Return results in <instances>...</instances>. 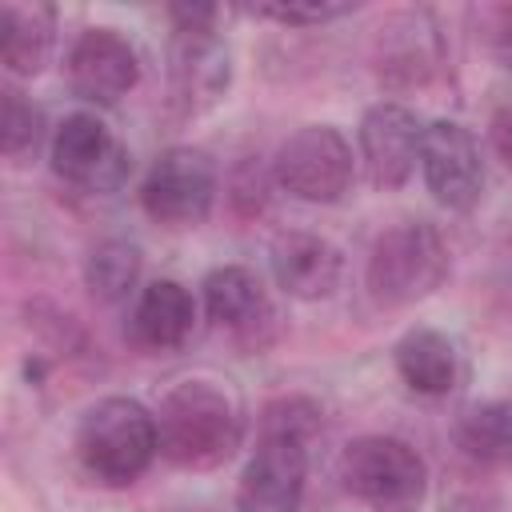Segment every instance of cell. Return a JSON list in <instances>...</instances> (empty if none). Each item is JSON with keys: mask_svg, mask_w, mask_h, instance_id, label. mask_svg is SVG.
Here are the masks:
<instances>
[{"mask_svg": "<svg viewBox=\"0 0 512 512\" xmlns=\"http://www.w3.org/2000/svg\"><path fill=\"white\" fill-rule=\"evenodd\" d=\"M52 168L76 188L112 192L128 176V152L92 112H72L52 136Z\"/></svg>", "mask_w": 512, "mask_h": 512, "instance_id": "ba28073f", "label": "cell"}, {"mask_svg": "<svg viewBox=\"0 0 512 512\" xmlns=\"http://www.w3.org/2000/svg\"><path fill=\"white\" fill-rule=\"evenodd\" d=\"M168 72H172V96L188 112H200L224 96L232 80V56L216 32L176 28L172 48H168Z\"/></svg>", "mask_w": 512, "mask_h": 512, "instance_id": "7c38bea8", "label": "cell"}, {"mask_svg": "<svg viewBox=\"0 0 512 512\" xmlns=\"http://www.w3.org/2000/svg\"><path fill=\"white\" fill-rule=\"evenodd\" d=\"M352 8L356 4H348V0H288V4H252V16L280 20V24H324Z\"/></svg>", "mask_w": 512, "mask_h": 512, "instance_id": "7402d4cb", "label": "cell"}, {"mask_svg": "<svg viewBox=\"0 0 512 512\" xmlns=\"http://www.w3.org/2000/svg\"><path fill=\"white\" fill-rule=\"evenodd\" d=\"M396 372L420 396H444L456 384V344L436 328H412L396 344Z\"/></svg>", "mask_w": 512, "mask_h": 512, "instance_id": "e0dca14e", "label": "cell"}, {"mask_svg": "<svg viewBox=\"0 0 512 512\" xmlns=\"http://www.w3.org/2000/svg\"><path fill=\"white\" fill-rule=\"evenodd\" d=\"M272 276L296 300H324L340 284V252L316 232H280L272 240Z\"/></svg>", "mask_w": 512, "mask_h": 512, "instance_id": "4fadbf2b", "label": "cell"}, {"mask_svg": "<svg viewBox=\"0 0 512 512\" xmlns=\"http://www.w3.org/2000/svg\"><path fill=\"white\" fill-rule=\"evenodd\" d=\"M196 320V304L184 284L176 280H152L132 308V340L144 348H176L188 340Z\"/></svg>", "mask_w": 512, "mask_h": 512, "instance_id": "9a60e30c", "label": "cell"}, {"mask_svg": "<svg viewBox=\"0 0 512 512\" xmlns=\"http://www.w3.org/2000/svg\"><path fill=\"white\" fill-rule=\"evenodd\" d=\"M56 32V8L44 0H4L0 4V60L16 76H36L48 64Z\"/></svg>", "mask_w": 512, "mask_h": 512, "instance_id": "5bb4252c", "label": "cell"}, {"mask_svg": "<svg viewBox=\"0 0 512 512\" xmlns=\"http://www.w3.org/2000/svg\"><path fill=\"white\" fill-rule=\"evenodd\" d=\"M456 440L472 460L512 464V404L492 400V404L468 408L456 424Z\"/></svg>", "mask_w": 512, "mask_h": 512, "instance_id": "d6986e66", "label": "cell"}, {"mask_svg": "<svg viewBox=\"0 0 512 512\" xmlns=\"http://www.w3.org/2000/svg\"><path fill=\"white\" fill-rule=\"evenodd\" d=\"M140 280V248L128 244V240H104L88 252V264H84V284L96 300L104 304H116L124 300Z\"/></svg>", "mask_w": 512, "mask_h": 512, "instance_id": "ffe728a7", "label": "cell"}, {"mask_svg": "<svg viewBox=\"0 0 512 512\" xmlns=\"http://www.w3.org/2000/svg\"><path fill=\"white\" fill-rule=\"evenodd\" d=\"M272 172L296 200L332 204L352 184V148L332 124H304L276 148Z\"/></svg>", "mask_w": 512, "mask_h": 512, "instance_id": "5b68a950", "label": "cell"}, {"mask_svg": "<svg viewBox=\"0 0 512 512\" xmlns=\"http://www.w3.org/2000/svg\"><path fill=\"white\" fill-rule=\"evenodd\" d=\"M160 452L156 416L128 396L96 400L76 428V456L104 484H132Z\"/></svg>", "mask_w": 512, "mask_h": 512, "instance_id": "7a4b0ae2", "label": "cell"}, {"mask_svg": "<svg viewBox=\"0 0 512 512\" xmlns=\"http://www.w3.org/2000/svg\"><path fill=\"white\" fill-rule=\"evenodd\" d=\"M44 136V116L32 100H24V92L16 88H4V100H0V148L8 160H24L28 152H36Z\"/></svg>", "mask_w": 512, "mask_h": 512, "instance_id": "44dd1931", "label": "cell"}, {"mask_svg": "<svg viewBox=\"0 0 512 512\" xmlns=\"http://www.w3.org/2000/svg\"><path fill=\"white\" fill-rule=\"evenodd\" d=\"M308 436L296 432H264L260 448L240 472L236 508L240 512H300L304 476H308Z\"/></svg>", "mask_w": 512, "mask_h": 512, "instance_id": "52a82bcc", "label": "cell"}, {"mask_svg": "<svg viewBox=\"0 0 512 512\" xmlns=\"http://www.w3.org/2000/svg\"><path fill=\"white\" fill-rule=\"evenodd\" d=\"M380 32H384L380 36V72L388 80L424 84L440 60V40H436L432 20L424 12H404Z\"/></svg>", "mask_w": 512, "mask_h": 512, "instance_id": "2e32d148", "label": "cell"}, {"mask_svg": "<svg viewBox=\"0 0 512 512\" xmlns=\"http://www.w3.org/2000/svg\"><path fill=\"white\" fill-rule=\"evenodd\" d=\"M160 456L180 468H216L240 444V408L216 380L176 384L156 412Z\"/></svg>", "mask_w": 512, "mask_h": 512, "instance_id": "6da1fadb", "label": "cell"}, {"mask_svg": "<svg viewBox=\"0 0 512 512\" xmlns=\"http://www.w3.org/2000/svg\"><path fill=\"white\" fill-rule=\"evenodd\" d=\"M216 200V168L200 148H168L152 160L140 204L156 224L188 228L208 216Z\"/></svg>", "mask_w": 512, "mask_h": 512, "instance_id": "8992f818", "label": "cell"}, {"mask_svg": "<svg viewBox=\"0 0 512 512\" xmlns=\"http://www.w3.org/2000/svg\"><path fill=\"white\" fill-rule=\"evenodd\" d=\"M424 124L404 104H376L360 120V156L376 188H400L420 164Z\"/></svg>", "mask_w": 512, "mask_h": 512, "instance_id": "8fae6325", "label": "cell"}, {"mask_svg": "<svg viewBox=\"0 0 512 512\" xmlns=\"http://www.w3.org/2000/svg\"><path fill=\"white\" fill-rule=\"evenodd\" d=\"M340 480L372 512H416L428 492V464L396 436H360L340 452Z\"/></svg>", "mask_w": 512, "mask_h": 512, "instance_id": "277c9868", "label": "cell"}, {"mask_svg": "<svg viewBox=\"0 0 512 512\" xmlns=\"http://www.w3.org/2000/svg\"><path fill=\"white\" fill-rule=\"evenodd\" d=\"M68 80L92 104H116L140 80V56L116 28H88L68 52Z\"/></svg>", "mask_w": 512, "mask_h": 512, "instance_id": "30bf717a", "label": "cell"}, {"mask_svg": "<svg viewBox=\"0 0 512 512\" xmlns=\"http://www.w3.org/2000/svg\"><path fill=\"white\" fill-rule=\"evenodd\" d=\"M204 308H208V316L216 324L252 328L256 316H264V288H260V280L248 268L228 264V268L208 272V280H204Z\"/></svg>", "mask_w": 512, "mask_h": 512, "instance_id": "ac0fdd59", "label": "cell"}, {"mask_svg": "<svg viewBox=\"0 0 512 512\" xmlns=\"http://www.w3.org/2000/svg\"><path fill=\"white\" fill-rule=\"evenodd\" d=\"M488 136H492V148L512 164V104H508V108H500V112L492 116Z\"/></svg>", "mask_w": 512, "mask_h": 512, "instance_id": "603a6c76", "label": "cell"}, {"mask_svg": "<svg viewBox=\"0 0 512 512\" xmlns=\"http://www.w3.org/2000/svg\"><path fill=\"white\" fill-rule=\"evenodd\" d=\"M492 48H496V60L512 72V8L500 12V24H496V32H492Z\"/></svg>", "mask_w": 512, "mask_h": 512, "instance_id": "cb8c5ba5", "label": "cell"}, {"mask_svg": "<svg viewBox=\"0 0 512 512\" xmlns=\"http://www.w3.org/2000/svg\"><path fill=\"white\" fill-rule=\"evenodd\" d=\"M448 276V248L424 220L388 228L368 256V292L384 308H404L432 296Z\"/></svg>", "mask_w": 512, "mask_h": 512, "instance_id": "3957f363", "label": "cell"}, {"mask_svg": "<svg viewBox=\"0 0 512 512\" xmlns=\"http://www.w3.org/2000/svg\"><path fill=\"white\" fill-rule=\"evenodd\" d=\"M420 168L428 192L456 212H468L484 192V164L472 132L456 120H432L424 124L420 140Z\"/></svg>", "mask_w": 512, "mask_h": 512, "instance_id": "9c48e42d", "label": "cell"}]
</instances>
